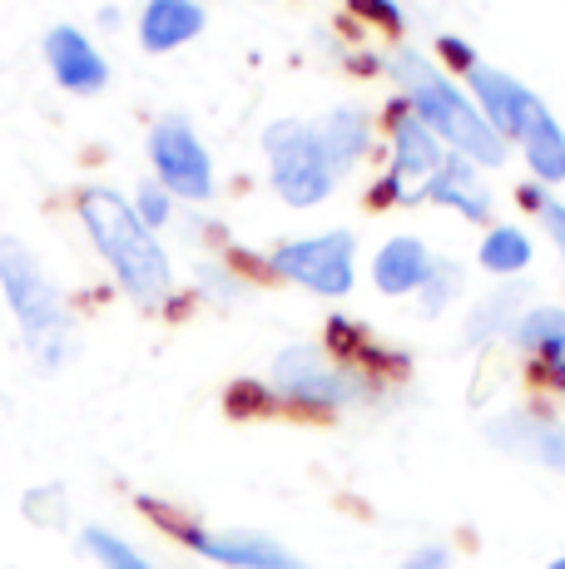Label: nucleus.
Wrapping results in <instances>:
<instances>
[{
  "label": "nucleus",
  "mask_w": 565,
  "mask_h": 569,
  "mask_svg": "<svg viewBox=\"0 0 565 569\" xmlns=\"http://www.w3.org/2000/svg\"><path fill=\"white\" fill-rule=\"evenodd\" d=\"M402 569H452V550L447 545H422V550H412Z\"/></svg>",
  "instance_id": "25"
},
{
  "label": "nucleus",
  "mask_w": 565,
  "mask_h": 569,
  "mask_svg": "<svg viewBox=\"0 0 565 569\" xmlns=\"http://www.w3.org/2000/svg\"><path fill=\"white\" fill-rule=\"evenodd\" d=\"M357 10H373V16H383V20H397V10L387 6V0H357Z\"/></svg>",
  "instance_id": "26"
},
{
  "label": "nucleus",
  "mask_w": 565,
  "mask_h": 569,
  "mask_svg": "<svg viewBox=\"0 0 565 569\" xmlns=\"http://www.w3.org/2000/svg\"><path fill=\"white\" fill-rule=\"evenodd\" d=\"M169 193L159 189V183H145V189H139V203H135V213L145 218V228H165L169 223Z\"/></svg>",
  "instance_id": "23"
},
{
  "label": "nucleus",
  "mask_w": 565,
  "mask_h": 569,
  "mask_svg": "<svg viewBox=\"0 0 565 569\" xmlns=\"http://www.w3.org/2000/svg\"><path fill=\"white\" fill-rule=\"evenodd\" d=\"M80 218L90 228L95 248L115 268L119 288L135 302H159L174 282L169 253L159 248L155 228H145V218L135 213V203H125L115 189H85L80 193Z\"/></svg>",
  "instance_id": "1"
},
{
  "label": "nucleus",
  "mask_w": 565,
  "mask_h": 569,
  "mask_svg": "<svg viewBox=\"0 0 565 569\" xmlns=\"http://www.w3.org/2000/svg\"><path fill=\"white\" fill-rule=\"evenodd\" d=\"M264 154H268V173H274V189L282 203L293 208H313L333 193L338 169H333L328 149L318 139V124L308 119H278L264 129Z\"/></svg>",
  "instance_id": "4"
},
{
  "label": "nucleus",
  "mask_w": 565,
  "mask_h": 569,
  "mask_svg": "<svg viewBox=\"0 0 565 569\" xmlns=\"http://www.w3.org/2000/svg\"><path fill=\"white\" fill-rule=\"evenodd\" d=\"M521 302H526V288H502L496 298H486L482 308L472 312V322H466V342H492V337H511L516 332V322L526 312H521Z\"/></svg>",
  "instance_id": "18"
},
{
  "label": "nucleus",
  "mask_w": 565,
  "mask_h": 569,
  "mask_svg": "<svg viewBox=\"0 0 565 569\" xmlns=\"http://www.w3.org/2000/svg\"><path fill=\"white\" fill-rule=\"evenodd\" d=\"M427 199L432 203H447V208H462L466 218H492V193L482 189V179H476L472 159L462 154H447V163H442V173L427 183Z\"/></svg>",
  "instance_id": "16"
},
{
  "label": "nucleus",
  "mask_w": 565,
  "mask_h": 569,
  "mask_svg": "<svg viewBox=\"0 0 565 569\" xmlns=\"http://www.w3.org/2000/svg\"><path fill=\"white\" fill-rule=\"evenodd\" d=\"M551 569H565V555H561V560H556V565H551Z\"/></svg>",
  "instance_id": "27"
},
{
  "label": "nucleus",
  "mask_w": 565,
  "mask_h": 569,
  "mask_svg": "<svg viewBox=\"0 0 565 569\" xmlns=\"http://www.w3.org/2000/svg\"><path fill=\"white\" fill-rule=\"evenodd\" d=\"M393 74H397L402 94H407L412 114H417L437 139H447L462 159L486 163V169H496V163L506 159V139L486 124L482 109L466 100L432 60H422L417 50H402L393 60Z\"/></svg>",
  "instance_id": "2"
},
{
  "label": "nucleus",
  "mask_w": 565,
  "mask_h": 569,
  "mask_svg": "<svg viewBox=\"0 0 565 569\" xmlns=\"http://www.w3.org/2000/svg\"><path fill=\"white\" fill-rule=\"evenodd\" d=\"M46 64L50 74L65 84L70 94H100L105 80H110V64L105 54L90 46V36L75 26H56L46 36Z\"/></svg>",
  "instance_id": "12"
},
{
  "label": "nucleus",
  "mask_w": 565,
  "mask_h": 569,
  "mask_svg": "<svg viewBox=\"0 0 565 569\" xmlns=\"http://www.w3.org/2000/svg\"><path fill=\"white\" fill-rule=\"evenodd\" d=\"M466 74H472L476 109H482L486 124H492L502 139H506V134H511V139H526L531 129H536L541 119L551 114V109L541 104L521 80H511L506 70H492V64H472Z\"/></svg>",
  "instance_id": "9"
},
{
  "label": "nucleus",
  "mask_w": 565,
  "mask_h": 569,
  "mask_svg": "<svg viewBox=\"0 0 565 569\" xmlns=\"http://www.w3.org/2000/svg\"><path fill=\"white\" fill-rule=\"evenodd\" d=\"M521 149H526V163L536 179H546V183L565 179V129L556 124V114L541 119V124L521 139Z\"/></svg>",
  "instance_id": "19"
},
{
  "label": "nucleus",
  "mask_w": 565,
  "mask_h": 569,
  "mask_svg": "<svg viewBox=\"0 0 565 569\" xmlns=\"http://www.w3.org/2000/svg\"><path fill=\"white\" fill-rule=\"evenodd\" d=\"M536 208H541V223H546L551 243H556V248H561V258H565V203L546 199V193H536Z\"/></svg>",
  "instance_id": "24"
},
{
  "label": "nucleus",
  "mask_w": 565,
  "mask_h": 569,
  "mask_svg": "<svg viewBox=\"0 0 565 569\" xmlns=\"http://www.w3.org/2000/svg\"><path fill=\"white\" fill-rule=\"evenodd\" d=\"M85 550L100 560V569H155L145 555L135 550V545H125L119 535L100 530V525H90V530H85Z\"/></svg>",
  "instance_id": "21"
},
{
  "label": "nucleus",
  "mask_w": 565,
  "mask_h": 569,
  "mask_svg": "<svg viewBox=\"0 0 565 569\" xmlns=\"http://www.w3.org/2000/svg\"><path fill=\"white\" fill-rule=\"evenodd\" d=\"M199 30H204V6L199 0H149L145 20H139V40H145L149 54L189 46Z\"/></svg>",
  "instance_id": "14"
},
{
  "label": "nucleus",
  "mask_w": 565,
  "mask_h": 569,
  "mask_svg": "<svg viewBox=\"0 0 565 569\" xmlns=\"http://www.w3.org/2000/svg\"><path fill=\"white\" fill-rule=\"evenodd\" d=\"M492 441L502 451L521 456V461H536L546 470H561L565 476V426L551 421L541 411H506L492 421Z\"/></svg>",
  "instance_id": "11"
},
{
  "label": "nucleus",
  "mask_w": 565,
  "mask_h": 569,
  "mask_svg": "<svg viewBox=\"0 0 565 569\" xmlns=\"http://www.w3.org/2000/svg\"><path fill=\"white\" fill-rule=\"evenodd\" d=\"M0 288H6V302L16 312L20 332H26L30 357L46 371H56L75 347V322L65 312L60 288L46 278L40 258L20 238H0Z\"/></svg>",
  "instance_id": "3"
},
{
  "label": "nucleus",
  "mask_w": 565,
  "mask_h": 569,
  "mask_svg": "<svg viewBox=\"0 0 565 569\" xmlns=\"http://www.w3.org/2000/svg\"><path fill=\"white\" fill-rule=\"evenodd\" d=\"M511 342H516L526 357H536L565 391V308H531L516 322Z\"/></svg>",
  "instance_id": "15"
},
{
  "label": "nucleus",
  "mask_w": 565,
  "mask_h": 569,
  "mask_svg": "<svg viewBox=\"0 0 565 569\" xmlns=\"http://www.w3.org/2000/svg\"><path fill=\"white\" fill-rule=\"evenodd\" d=\"M456 292H462V268H456L452 258H442L437 268H432V278L422 282V312L427 317H437L442 308H447V302L456 298Z\"/></svg>",
  "instance_id": "22"
},
{
  "label": "nucleus",
  "mask_w": 565,
  "mask_h": 569,
  "mask_svg": "<svg viewBox=\"0 0 565 569\" xmlns=\"http://www.w3.org/2000/svg\"><path fill=\"white\" fill-rule=\"evenodd\" d=\"M149 163L159 173V189L174 193V199H209L214 193L209 149L199 144L189 119H179V114L159 119L155 134H149Z\"/></svg>",
  "instance_id": "6"
},
{
  "label": "nucleus",
  "mask_w": 565,
  "mask_h": 569,
  "mask_svg": "<svg viewBox=\"0 0 565 569\" xmlns=\"http://www.w3.org/2000/svg\"><path fill=\"white\" fill-rule=\"evenodd\" d=\"M442 163H447L442 139L432 134L417 114H402L397 119V169H393V179H387L383 189L397 193V199H407V203L427 199V183L442 173Z\"/></svg>",
  "instance_id": "10"
},
{
  "label": "nucleus",
  "mask_w": 565,
  "mask_h": 569,
  "mask_svg": "<svg viewBox=\"0 0 565 569\" xmlns=\"http://www.w3.org/2000/svg\"><path fill=\"white\" fill-rule=\"evenodd\" d=\"M531 262V238L521 233V228H492V233L482 238V268L496 272V278H511V272H521Z\"/></svg>",
  "instance_id": "20"
},
{
  "label": "nucleus",
  "mask_w": 565,
  "mask_h": 569,
  "mask_svg": "<svg viewBox=\"0 0 565 569\" xmlns=\"http://www.w3.org/2000/svg\"><path fill=\"white\" fill-rule=\"evenodd\" d=\"M318 139H323V149H328L333 169L347 173L357 159L367 154V144H373V129H367L363 109H333V114L318 119Z\"/></svg>",
  "instance_id": "17"
},
{
  "label": "nucleus",
  "mask_w": 565,
  "mask_h": 569,
  "mask_svg": "<svg viewBox=\"0 0 565 569\" xmlns=\"http://www.w3.org/2000/svg\"><path fill=\"white\" fill-rule=\"evenodd\" d=\"M274 268L308 292L343 298V292H353V233L338 228V233H323V238L282 243V248H274Z\"/></svg>",
  "instance_id": "7"
},
{
  "label": "nucleus",
  "mask_w": 565,
  "mask_h": 569,
  "mask_svg": "<svg viewBox=\"0 0 565 569\" xmlns=\"http://www.w3.org/2000/svg\"><path fill=\"white\" fill-rule=\"evenodd\" d=\"M179 540H189L199 555H209L214 565L228 569H313L303 555H293L288 545L268 540L254 530H204V525H174Z\"/></svg>",
  "instance_id": "8"
},
{
  "label": "nucleus",
  "mask_w": 565,
  "mask_h": 569,
  "mask_svg": "<svg viewBox=\"0 0 565 569\" xmlns=\"http://www.w3.org/2000/svg\"><path fill=\"white\" fill-rule=\"evenodd\" d=\"M274 391L288 401H303V407H353V401L367 397V377L343 362H333L328 352H318V347L298 342L288 347V352L274 357Z\"/></svg>",
  "instance_id": "5"
},
{
  "label": "nucleus",
  "mask_w": 565,
  "mask_h": 569,
  "mask_svg": "<svg viewBox=\"0 0 565 569\" xmlns=\"http://www.w3.org/2000/svg\"><path fill=\"white\" fill-rule=\"evenodd\" d=\"M437 258L427 253L422 238H387L373 258V282L387 292V298H402V292H422V282L432 278Z\"/></svg>",
  "instance_id": "13"
}]
</instances>
